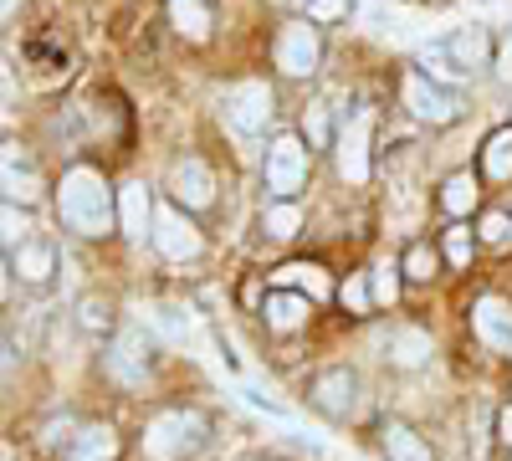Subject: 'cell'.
Masks as SVG:
<instances>
[{
    "label": "cell",
    "mask_w": 512,
    "mask_h": 461,
    "mask_svg": "<svg viewBox=\"0 0 512 461\" xmlns=\"http://www.w3.org/2000/svg\"><path fill=\"white\" fill-rule=\"evenodd\" d=\"M57 216L77 231V236H103L113 231L118 211H113V190L103 185L98 170H67L62 190H57Z\"/></svg>",
    "instance_id": "1"
},
{
    "label": "cell",
    "mask_w": 512,
    "mask_h": 461,
    "mask_svg": "<svg viewBox=\"0 0 512 461\" xmlns=\"http://www.w3.org/2000/svg\"><path fill=\"white\" fill-rule=\"evenodd\" d=\"M200 441H205V421H200V415L164 410V415H154L149 431H144V456L149 461H185L190 451H200Z\"/></svg>",
    "instance_id": "2"
},
{
    "label": "cell",
    "mask_w": 512,
    "mask_h": 461,
    "mask_svg": "<svg viewBox=\"0 0 512 461\" xmlns=\"http://www.w3.org/2000/svg\"><path fill=\"white\" fill-rule=\"evenodd\" d=\"M308 180V144L297 139V134H282L272 149H267V190L292 200L297 190H303Z\"/></svg>",
    "instance_id": "3"
},
{
    "label": "cell",
    "mask_w": 512,
    "mask_h": 461,
    "mask_svg": "<svg viewBox=\"0 0 512 461\" xmlns=\"http://www.w3.org/2000/svg\"><path fill=\"white\" fill-rule=\"evenodd\" d=\"M405 108L420 118V123H451L461 113V98L451 88H441L436 77H425V72H410L405 77Z\"/></svg>",
    "instance_id": "4"
},
{
    "label": "cell",
    "mask_w": 512,
    "mask_h": 461,
    "mask_svg": "<svg viewBox=\"0 0 512 461\" xmlns=\"http://www.w3.org/2000/svg\"><path fill=\"white\" fill-rule=\"evenodd\" d=\"M154 246L164 251L169 262H195L205 241H200L195 221H185L175 205H159V211H154Z\"/></svg>",
    "instance_id": "5"
},
{
    "label": "cell",
    "mask_w": 512,
    "mask_h": 461,
    "mask_svg": "<svg viewBox=\"0 0 512 461\" xmlns=\"http://www.w3.org/2000/svg\"><path fill=\"white\" fill-rule=\"evenodd\" d=\"M369 129H374V113L359 108L344 134H338V175H344L349 185H364L369 180Z\"/></svg>",
    "instance_id": "6"
},
{
    "label": "cell",
    "mask_w": 512,
    "mask_h": 461,
    "mask_svg": "<svg viewBox=\"0 0 512 461\" xmlns=\"http://www.w3.org/2000/svg\"><path fill=\"white\" fill-rule=\"evenodd\" d=\"M226 118H231L236 134H262L272 123V88L267 82H241V88H231Z\"/></svg>",
    "instance_id": "7"
},
{
    "label": "cell",
    "mask_w": 512,
    "mask_h": 461,
    "mask_svg": "<svg viewBox=\"0 0 512 461\" xmlns=\"http://www.w3.org/2000/svg\"><path fill=\"white\" fill-rule=\"evenodd\" d=\"M318 31L308 26V21H297V26H287L282 36H277V67L287 72V77H308L313 67H318Z\"/></svg>",
    "instance_id": "8"
},
{
    "label": "cell",
    "mask_w": 512,
    "mask_h": 461,
    "mask_svg": "<svg viewBox=\"0 0 512 461\" xmlns=\"http://www.w3.org/2000/svg\"><path fill=\"white\" fill-rule=\"evenodd\" d=\"M313 405H318L323 415H333V421L354 415V405H359V385H354V374H349V369H323L318 380H313Z\"/></svg>",
    "instance_id": "9"
},
{
    "label": "cell",
    "mask_w": 512,
    "mask_h": 461,
    "mask_svg": "<svg viewBox=\"0 0 512 461\" xmlns=\"http://www.w3.org/2000/svg\"><path fill=\"white\" fill-rule=\"evenodd\" d=\"M472 323H477V339L492 349V354H512V308L502 298H482L472 308Z\"/></svg>",
    "instance_id": "10"
},
{
    "label": "cell",
    "mask_w": 512,
    "mask_h": 461,
    "mask_svg": "<svg viewBox=\"0 0 512 461\" xmlns=\"http://www.w3.org/2000/svg\"><path fill=\"white\" fill-rule=\"evenodd\" d=\"M118 226L134 236V241L154 236V200H149V190H144L139 180L118 190Z\"/></svg>",
    "instance_id": "11"
},
{
    "label": "cell",
    "mask_w": 512,
    "mask_h": 461,
    "mask_svg": "<svg viewBox=\"0 0 512 461\" xmlns=\"http://www.w3.org/2000/svg\"><path fill=\"white\" fill-rule=\"evenodd\" d=\"M108 369L118 374V380H128V385H144V374H149V339H144L139 328H128L123 339H118Z\"/></svg>",
    "instance_id": "12"
},
{
    "label": "cell",
    "mask_w": 512,
    "mask_h": 461,
    "mask_svg": "<svg viewBox=\"0 0 512 461\" xmlns=\"http://www.w3.org/2000/svg\"><path fill=\"white\" fill-rule=\"evenodd\" d=\"M169 185H175V195L190 205V211H205V205L216 200V180H210V170H205L200 159L175 164V180H169Z\"/></svg>",
    "instance_id": "13"
},
{
    "label": "cell",
    "mask_w": 512,
    "mask_h": 461,
    "mask_svg": "<svg viewBox=\"0 0 512 461\" xmlns=\"http://www.w3.org/2000/svg\"><path fill=\"white\" fill-rule=\"evenodd\" d=\"M67 461H118V436L113 426H82L67 446Z\"/></svg>",
    "instance_id": "14"
},
{
    "label": "cell",
    "mask_w": 512,
    "mask_h": 461,
    "mask_svg": "<svg viewBox=\"0 0 512 461\" xmlns=\"http://www.w3.org/2000/svg\"><path fill=\"white\" fill-rule=\"evenodd\" d=\"M308 313H313V298H308V292H272V298H267V323H272L277 333L303 328Z\"/></svg>",
    "instance_id": "15"
},
{
    "label": "cell",
    "mask_w": 512,
    "mask_h": 461,
    "mask_svg": "<svg viewBox=\"0 0 512 461\" xmlns=\"http://www.w3.org/2000/svg\"><path fill=\"white\" fill-rule=\"evenodd\" d=\"M379 446H384V456L390 461H431V446H425L410 426H400V421H390L379 431Z\"/></svg>",
    "instance_id": "16"
},
{
    "label": "cell",
    "mask_w": 512,
    "mask_h": 461,
    "mask_svg": "<svg viewBox=\"0 0 512 461\" xmlns=\"http://www.w3.org/2000/svg\"><path fill=\"white\" fill-rule=\"evenodd\" d=\"M11 267H16L26 282H47V277L57 272V251H52V246L26 241V246H16V251H11Z\"/></svg>",
    "instance_id": "17"
},
{
    "label": "cell",
    "mask_w": 512,
    "mask_h": 461,
    "mask_svg": "<svg viewBox=\"0 0 512 461\" xmlns=\"http://www.w3.org/2000/svg\"><path fill=\"white\" fill-rule=\"evenodd\" d=\"M451 57H456V67L461 72H477V67H487V31L482 26H466V31H456L451 41Z\"/></svg>",
    "instance_id": "18"
},
{
    "label": "cell",
    "mask_w": 512,
    "mask_h": 461,
    "mask_svg": "<svg viewBox=\"0 0 512 461\" xmlns=\"http://www.w3.org/2000/svg\"><path fill=\"white\" fill-rule=\"evenodd\" d=\"M390 354H395L400 369H420L425 359L436 354V344H431V333H420V328H400L390 339Z\"/></svg>",
    "instance_id": "19"
},
{
    "label": "cell",
    "mask_w": 512,
    "mask_h": 461,
    "mask_svg": "<svg viewBox=\"0 0 512 461\" xmlns=\"http://www.w3.org/2000/svg\"><path fill=\"white\" fill-rule=\"evenodd\" d=\"M169 21H175V31L190 36V41L210 36V6L205 0H169Z\"/></svg>",
    "instance_id": "20"
},
{
    "label": "cell",
    "mask_w": 512,
    "mask_h": 461,
    "mask_svg": "<svg viewBox=\"0 0 512 461\" xmlns=\"http://www.w3.org/2000/svg\"><path fill=\"white\" fill-rule=\"evenodd\" d=\"M482 164H487V175H492V180H512V129H502V134L487 139Z\"/></svg>",
    "instance_id": "21"
},
{
    "label": "cell",
    "mask_w": 512,
    "mask_h": 461,
    "mask_svg": "<svg viewBox=\"0 0 512 461\" xmlns=\"http://www.w3.org/2000/svg\"><path fill=\"white\" fill-rule=\"evenodd\" d=\"M441 205H446L451 216H466V211L477 205V180H472V175H451L446 190H441Z\"/></svg>",
    "instance_id": "22"
},
{
    "label": "cell",
    "mask_w": 512,
    "mask_h": 461,
    "mask_svg": "<svg viewBox=\"0 0 512 461\" xmlns=\"http://www.w3.org/2000/svg\"><path fill=\"white\" fill-rule=\"evenodd\" d=\"M277 282H303V292H308V298H328V277L318 272V267H308V262H292V267H282L277 272Z\"/></svg>",
    "instance_id": "23"
},
{
    "label": "cell",
    "mask_w": 512,
    "mask_h": 461,
    "mask_svg": "<svg viewBox=\"0 0 512 461\" xmlns=\"http://www.w3.org/2000/svg\"><path fill=\"white\" fill-rule=\"evenodd\" d=\"M400 272H405V267H395V262H379V267H374V282H369V287H374V303H379V308H395V298H400Z\"/></svg>",
    "instance_id": "24"
},
{
    "label": "cell",
    "mask_w": 512,
    "mask_h": 461,
    "mask_svg": "<svg viewBox=\"0 0 512 461\" xmlns=\"http://www.w3.org/2000/svg\"><path fill=\"white\" fill-rule=\"evenodd\" d=\"M420 67H425V77H436V82H456V77H461L451 47H425V52H420Z\"/></svg>",
    "instance_id": "25"
},
{
    "label": "cell",
    "mask_w": 512,
    "mask_h": 461,
    "mask_svg": "<svg viewBox=\"0 0 512 461\" xmlns=\"http://www.w3.org/2000/svg\"><path fill=\"white\" fill-rule=\"evenodd\" d=\"M400 267H405L410 282H431V277H436V251H431V246H410Z\"/></svg>",
    "instance_id": "26"
},
{
    "label": "cell",
    "mask_w": 512,
    "mask_h": 461,
    "mask_svg": "<svg viewBox=\"0 0 512 461\" xmlns=\"http://www.w3.org/2000/svg\"><path fill=\"white\" fill-rule=\"evenodd\" d=\"M297 226H303V211H297V205L292 200H282V205H272V211H267V231L272 236H297Z\"/></svg>",
    "instance_id": "27"
},
{
    "label": "cell",
    "mask_w": 512,
    "mask_h": 461,
    "mask_svg": "<svg viewBox=\"0 0 512 461\" xmlns=\"http://www.w3.org/2000/svg\"><path fill=\"white\" fill-rule=\"evenodd\" d=\"M36 195H41V190H36V180L16 170V159H6V200H11V205H16V200H26V205H31Z\"/></svg>",
    "instance_id": "28"
},
{
    "label": "cell",
    "mask_w": 512,
    "mask_h": 461,
    "mask_svg": "<svg viewBox=\"0 0 512 461\" xmlns=\"http://www.w3.org/2000/svg\"><path fill=\"white\" fill-rule=\"evenodd\" d=\"M446 262H451V267L472 262V231H466V226H451V231H446Z\"/></svg>",
    "instance_id": "29"
},
{
    "label": "cell",
    "mask_w": 512,
    "mask_h": 461,
    "mask_svg": "<svg viewBox=\"0 0 512 461\" xmlns=\"http://www.w3.org/2000/svg\"><path fill=\"white\" fill-rule=\"evenodd\" d=\"M338 298H344V308H354V313H364V308L374 303V287H369L364 277H349L344 287H338Z\"/></svg>",
    "instance_id": "30"
},
{
    "label": "cell",
    "mask_w": 512,
    "mask_h": 461,
    "mask_svg": "<svg viewBox=\"0 0 512 461\" xmlns=\"http://www.w3.org/2000/svg\"><path fill=\"white\" fill-rule=\"evenodd\" d=\"M354 0H308V16L313 21H338V16H349Z\"/></svg>",
    "instance_id": "31"
},
{
    "label": "cell",
    "mask_w": 512,
    "mask_h": 461,
    "mask_svg": "<svg viewBox=\"0 0 512 461\" xmlns=\"http://www.w3.org/2000/svg\"><path fill=\"white\" fill-rule=\"evenodd\" d=\"M108 323H113L108 303H98V298H88V303H82V328H108Z\"/></svg>",
    "instance_id": "32"
},
{
    "label": "cell",
    "mask_w": 512,
    "mask_h": 461,
    "mask_svg": "<svg viewBox=\"0 0 512 461\" xmlns=\"http://www.w3.org/2000/svg\"><path fill=\"white\" fill-rule=\"evenodd\" d=\"M482 236H487V241H507V236H512V221H507L502 211H492V216H482Z\"/></svg>",
    "instance_id": "33"
},
{
    "label": "cell",
    "mask_w": 512,
    "mask_h": 461,
    "mask_svg": "<svg viewBox=\"0 0 512 461\" xmlns=\"http://www.w3.org/2000/svg\"><path fill=\"white\" fill-rule=\"evenodd\" d=\"M21 231H26V221L16 216V205H6V246H11V251H16V246H26V241H21Z\"/></svg>",
    "instance_id": "34"
},
{
    "label": "cell",
    "mask_w": 512,
    "mask_h": 461,
    "mask_svg": "<svg viewBox=\"0 0 512 461\" xmlns=\"http://www.w3.org/2000/svg\"><path fill=\"white\" fill-rule=\"evenodd\" d=\"M308 144H328V118H323V108L308 113Z\"/></svg>",
    "instance_id": "35"
},
{
    "label": "cell",
    "mask_w": 512,
    "mask_h": 461,
    "mask_svg": "<svg viewBox=\"0 0 512 461\" xmlns=\"http://www.w3.org/2000/svg\"><path fill=\"white\" fill-rule=\"evenodd\" d=\"M497 72H502V77H512V31L502 36V52H497Z\"/></svg>",
    "instance_id": "36"
},
{
    "label": "cell",
    "mask_w": 512,
    "mask_h": 461,
    "mask_svg": "<svg viewBox=\"0 0 512 461\" xmlns=\"http://www.w3.org/2000/svg\"><path fill=\"white\" fill-rule=\"evenodd\" d=\"M497 436H502V446H512V405L497 415Z\"/></svg>",
    "instance_id": "37"
}]
</instances>
